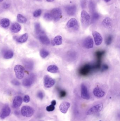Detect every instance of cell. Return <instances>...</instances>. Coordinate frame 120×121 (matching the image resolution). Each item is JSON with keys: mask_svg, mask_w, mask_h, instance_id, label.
Wrapping results in <instances>:
<instances>
[{"mask_svg": "<svg viewBox=\"0 0 120 121\" xmlns=\"http://www.w3.org/2000/svg\"><path fill=\"white\" fill-rule=\"evenodd\" d=\"M20 25L17 23H15L11 25L10 27L11 31L14 33H17L21 30Z\"/></svg>", "mask_w": 120, "mask_h": 121, "instance_id": "44dd1931", "label": "cell"}, {"mask_svg": "<svg viewBox=\"0 0 120 121\" xmlns=\"http://www.w3.org/2000/svg\"><path fill=\"white\" fill-rule=\"evenodd\" d=\"M13 56V52L11 50L8 49L4 50L3 52V56L4 59H11Z\"/></svg>", "mask_w": 120, "mask_h": 121, "instance_id": "ffe728a7", "label": "cell"}, {"mask_svg": "<svg viewBox=\"0 0 120 121\" xmlns=\"http://www.w3.org/2000/svg\"><path fill=\"white\" fill-rule=\"evenodd\" d=\"M104 0L105 1L106 3H108V2L110 1L111 0Z\"/></svg>", "mask_w": 120, "mask_h": 121, "instance_id": "bcb514c9", "label": "cell"}, {"mask_svg": "<svg viewBox=\"0 0 120 121\" xmlns=\"http://www.w3.org/2000/svg\"><path fill=\"white\" fill-rule=\"evenodd\" d=\"M93 41L92 37L91 36L87 37L84 40L83 45L86 49H89L93 48Z\"/></svg>", "mask_w": 120, "mask_h": 121, "instance_id": "8fae6325", "label": "cell"}, {"mask_svg": "<svg viewBox=\"0 0 120 121\" xmlns=\"http://www.w3.org/2000/svg\"><path fill=\"white\" fill-rule=\"evenodd\" d=\"M65 9L67 14L70 16L74 15L77 12V6L75 5L67 6Z\"/></svg>", "mask_w": 120, "mask_h": 121, "instance_id": "5bb4252c", "label": "cell"}, {"mask_svg": "<svg viewBox=\"0 0 120 121\" xmlns=\"http://www.w3.org/2000/svg\"><path fill=\"white\" fill-rule=\"evenodd\" d=\"M66 25L68 28H74L75 30H77L79 27L78 22L75 18H72L69 20Z\"/></svg>", "mask_w": 120, "mask_h": 121, "instance_id": "4fadbf2b", "label": "cell"}, {"mask_svg": "<svg viewBox=\"0 0 120 121\" xmlns=\"http://www.w3.org/2000/svg\"><path fill=\"white\" fill-rule=\"evenodd\" d=\"M39 37L40 42L43 44L48 45L50 44V39L45 35V33H43L41 35H39Z\"/></svg>", "mask_w": 120, "mask_h": 121, "instance_id": "2e32d148", "label": "cell"}, {"mask_svg": "<svg viewBox=\"0 0 120 121\" xmlns=\"http://www.w3.org/2000/svg\"><path fill=\"white\" fill-rule=\"evenodd\" d=\"M11 113V109L8 105L3 107L0 112V118L2 119H4L9 116Z\"/></svg>", "mask_w": 120, "mask_h": 121, "instance_id": "30bf717a", "label": "cell"}, {"mask_svg": "<svg viewBox=\"0 0 120 121\" xmlns=\"http://www.w3.org/2000/svg\"><path fill=\"white\" fill-rule=\"evenodd\" d=\"M50 13L53 19L56 22L58 21L62 16V11L59 8L54 9L51 11Z\"/></svg>", "mask_w": 120, "mask_h": 121, "instance_id": "8992f818", "label": "cell"}, {"mask_svg": "<svg viewBox=\"0 0 120 121\" xmlns=\"http://www.w3.org/2000/svg\"><path fill=\"white\" fill-rule=\"evenodd\" d=\"M48 2H51L53 1L54 0H46Z\"/></svg>", "mask_w": 120, "mask_h": 121, "instance_id": "f6af8a7d", "label": "cell"}, {"mask_svg": "<svg viewBox=\"0 0 120 121\" xmlns=\"http://www.w3.org/2000/svg\"><path fill=\"white\" fill-rule=\"evenodd\" d=\"M36 76L35 75L31 74L23 80L22 82L23 85L26 87L30 86L34 82Z\"/></svg>", "mask_w": 120, "mask_h": 121, "instance_id": "5b68a950", "label": "cell"}, {"mask_svg": "<svg viewBox=\"0 0 120 121\" xmlns=\"http://www.w3.org/2000/svg\"><path fill=\"white\" fill-rule=\"evenodd\" d=\"M67 95V93L65 90H60L59 91V95L60 98H62L65 97Z\"/></svg>", "mask_w": 120, "mask_h": 121, "instance_id": "d590c367", "label": "cell"}, {"mask_svg": "<svg viewBox=\"0 0 120 121\" xmlns=\"http://www.w3.org/2000/svg\"><path fill=\"white\" fill-rule=\"evenodd\" d=\"M93 93L95 96L98 98H101L104 96L105 92L102 89L99 87L94 88L93 91Z\"/></svg>", "mask_w": 120, "mask_h": 121, "instance_id": "ac0fdd59", "label": "cell"}, {"mask_svg": "<svg viewBox=\"0 0 120 121\" xmlns=\"http://www.w3.org/2000/svg\"><path fill=\"white\" fill-rule=\"evenodd\" d=\"M92 34L96 45L99 46L103 42V38L101 34L97 31L93 32Z\"/></svg>", "mask_w": 120, "mask_h": 121, "instance_id": "7c38bea8", "label": "cell"}, {"mask_svg": "<svg viewBox=\"0 0 120 121\" xmlns=\"http://www.w3.org/2000/svg\"><path fill=\"white\" fill-rule=\"evenodd\" d=\"M93 70H94L93 65L86 64L80 68L79 70V73L80 75L86 76Z\"/></svg>", "mask_w": 120, "mask_h": 121, "instance_id": "7a4b0ae2", "label": "cell"}, {"mask_svg": "<svg viewBox=\"0 0 120 121\" xmlns=\"http://www.w3.org/2000/svg\"><path fill=\"white\" fill-rule=\"evenodd\" d=\"M10 21L8 18H3L0 21V25L3 27L5 28L8 27L10 25Z\"/></svg>", "mask_w": 120, "mask_h": 121, "instance_id": "cb8c5ba5", "label": "cell"}, {"mask_svg": "<svg viewBox=\"0 0 120 121\" xmlns=\"http://www.w3.org/2000/svg\"><path fill=\"white\" fill-rule=\"evenodd\" d=\"M81 4L82 8H85L86 5V0H82L81 1Z\"/></svg>", "mask_w": 120, "mask_h": 121, "instance_id": "60d3db41", "label": "cell"}, {"mask_svg": "<svg viewBox=\"0 0 120 121\" xmlns=\"http://www.w3.org/2000/svg\"><path fill=\"white\" fill-rule=\"evenodd\" d=\"M103 105L102 104H99L94 106L90 109L86 113L87 115H92L96 113L100 112L103 108Z\"/></svg>", "mask_w": 120, "mask_h": 121, "instance_id": "52a82bcc", "label": "cell"}, {"mask_svg": "<svg viewBox=\"0 0 120 121\" xmlns=\"http://www.w3.org/2000/svg\"><path fill=\"white\" fill-rule=\"evenodd\" d=\"M12 82V83L13 84L15 85H17V86H18V85H19L20 84V82H19L18 81H17V80H13Z\"/></svg>", "mask_w": 120, "mask_h": 121, "instance_id": "b9f144b4", "label": "cell"}, {"mask_svg": "<svg viewBox=\"0 0 120 121\" xmlns=\"http://www.w3.org/2000/svg\"><path fill=\"white\" fill-rule=\"evenodd\" d=\"M42 10L41 9H39L38 10H36L33 13V16L35 17H37L41 15L42 13Z\"/></svg>", "mask_w": 120, "mask_h": 121, "instance_id": "e575fe53", "label": "cell"}, {"mask_svg": "<svg viewBox=\"0 0 120 121\" xmlns=\"http://www.w3.org/2000/svg\"><path fill=\"white\" fill-rule=\"evenodd\" d=\"M55 82L53 79L48 75H45L44 78V84L45 87L50 88L55 84Z\"/></svg>", "mask_w": 120, "mask_h": 121, "instance_id": "ba28073f", "label": "cell"}, {"mask_svg": "<svg viewBox=\"0 0 120 121\" xmlns=\"http://www.w3.org/2000/svg\"></svg>", "mask_w": 120, "mask_h": 121, "instance_id": "681fc988", "label": "cell"}, {"mask_svg": "<svg viewBox=\"0 0 120 121\" xmlns=\"http://www.w3.org/2000/svg\"><path fill=\"white\" fill-rule=\"evenodd\" d=\"M44 18L45 20L48 21H50L53 19V17L50 13H45L44 16Z\"/></svg>", "mask_w": 120, "mask_h": 121, "instance_id": "836d02e7", "label": "cell"}, {"mask_svg": "<svg viewBox=\"0 0 120 121\" xmlns=\"http://www.w3.org/2000/svg\"><path fill=\"white\" fill-rule=\"evenodd\" d=\"M47 70L51 73H57L59 72L58 68L55 65H49L47 68Z\"/></svg>", "mask_w": 120, "mask_h": 121, "instance_id": "603a6c76", "label": "cell"}, {"mask_svg": "<svg viewBox=\"0 0 120 121\" xmlns=\"http://www.w3.org/2000/svg\"></svg>", "mask_w": 120, "mask_h": 121, "instance_id": "f907efd6", "label": "cell"}, {"mask_svg": "<svg viewBox=\"0 0 120 121\" xmlns=\"http://www.w3.org/2000/svg\"></svg>", "mask_w": 120, "mask_h": 121, "instance_id": "c3c4849f", "label": "cell"}, {"mask_svg": "<svg viewBox=\"0 0 120 121\" xmlns=\"http://www.w3.org/2000/svg\"><path fill=\"white\" fill-rule=\"evenodd\" d=\"M81 21L82 25L84 28H87L90 24L91 21V17L89 14L85 10L81 13Z\"/></svg>", "mask_w": 120, "mask_h": 121, "instance_id": "6da1fadb", "label": "cell"}, {"mask_svg": "<svg viewBox=\"0 0 120 121\" xmlns=\"http://www.w3.org/2000/svg\"><path fill=\"white\" fill-rule=\"evenodd\" d=\"M25 67L28 70H31L33 68V63L31 61L27 60L25 61L24 63Z\"/></svg>", "mask_w": 120, "mask_h": 121, "instance_id": "83f0119b", "label": "cell"}, {"mask_svg": "<svg viewBox=\"0 0 120 121\" xmlns=\"http://www.w3.org/2000/svg\"><path fill=\"white\" fill-rule=\"evenodd\" d=\"M102 24L104 27L106 28H111L112 26V20L110 18L107 17L103 20Z\"/></svg>", "mask_w": 120, "mask_h": 121, "instance_id": "d6986e66", "label": "cell"}, {"mask_svg": "<svg viewBox=\"0 0 120 121\" xmlns=\"http://www.w3.org/2000/svg\"><path fill=\"white\" fill-rule=\"evenodd\" d=\"M70 106V104L67 102H62L59 107L60 111L63 113L66 114L67 112L68 109Z\"/></svg>", "mask_w": 120, "mask_h": 121, "instance_id": "9a60e30c", "label": "cell"}, {"mask_svg": "<svg viewBox=\"0 0 120 121\" xmlns=\"http://www.w3.org/2000/svg\"><path fill=\"white\" fill-rule=\"evenodd\" d=\"M100 17V15L97 13L94 12L92 13V17L91 21L92 23L95 22L97 21Z\"/></svg>", "mask_w": 120, "mask_h": 121, "instance_id": "f546056e", "label": "cell"}, {"mask_svg": "<svg viewBox=\"0 0 120 121\" xmlns=\"http://www.w3.org/2000/svg\"><path fill=\"white\" fill-rule=\"evenodd\" d=\"M89 8L90 11L93 13L95 11V6L94 3L92 1H90L89 4Z\"/></svg>", "mask_w": 120, "mask_h": 121, "instance_id": "d6a6232c", "label": "cell"}, {"mask_svg": "<svg viewBox=\"0 0 120 121\" xmlns=\"http://www.w3.org/2000/svg\"><path fill=\"white\" fill-rule=\"evenodd\" d=\"M22 102V98L20 96H17L13 99V106L15 108H18L21 106Z\"/></svg>", "mask_w": 120, "mask_h": 121, "instance_id": "e0dca14e", "label": "cell"}, {"mask_svg": "<svg viewBox=\"0 0 120 121\" xmlns=\"http://www.w3.org/2000/svg\"><path fill=\"white\" fill-rule=\"evenodd\" d=\"M23 101L25 103H28L30 101V97L28 95H25L23 98Z\"/></svg>", "mask_w": 120, "mask_h": 121, "instance_id": "74e56055", "label": "cell"}, {"mask_svg": "<svg viewBox=\"0 0 120 121\" xmlns=\"http://www.w3.org/2000/svg\"><path fill=\"white\" fill-rule=\"evenodd\" d=\"M55 109V106H53V105H52V104H51V105L47 106L46 107V111H47L52 112L54 111Z\"/></svg>", "mask_w": 120, "mask_h": 121, "instance_id": "8d00e7d4", "label": "cell"}, {"mask_svg": "<svg viewBox=\"0 0 120 121\" xmlns=\"http://www.w3.org/2000/svg\"><path fill=\"white\" fill-rule=\"evenodd\" d=\"M105 51H98L95 53V55L97 59V60H101L103 57L105 55Z\"/></svg>", "mask_w": 120, "mask_h": 121, "instance_id": "4316f807", "label": "cell"}, {"mask_svg": "<svg viewBox=\"0 0 120 121\" xmlns=\"http://www.w3.org/2000/svg\"><path fill=\"white\" fill-rule=\"evenodd\" d=\"M108 68H109V67L108 65L106 64H104L101 67V71L103 72L106 71L108 69Z\"/></svg>", "mask_w": 120, "mask_h": 121, "instance_id": "f35d334b", "label": "cell"}, {"mask_svg": "<svg viewBox=\"0 0 120 121\" xmlns=\"http://www.w3.org/2000/svg\"><path fill=\"white\" fill-rule=\"evenodd\" d=\"M14 71L16 77L18 79L23 78L24 76V68L22 65H17L14 67Z\"/></svg>", "mask_w": 120, "mask_h": 121, "instance_id": "277c9868", "label": "cell"}, {"mask_svg": "<svg viewBox=\"0 0 120 121\" xmlns=\"http://www.w3.org/2000/svg\"><path fill=\"white\" fill-rule=\"evenodd\" d=\"M4 0H0V2H1V1H3Z\"/></svg>", "mask_w": 120, "mask_h": 121, "instance_id": "7dc6e473", "label": "cell"}, {"mask_svg": "<svg viewBox=\"0 0 120 121\" xmlns=\"http://www.w3.org/2000/svg\"><path fill=\"white\" fill-rule=\"evenodd\" d=\"M54 42L56 45H60L62 43V38L61 36L57 35L54 39Z\"/></svg>", "mask_w": 120, "mask_h": 121, "instance_id": "484cf974", "label": "cell"}, {"mask_svg": "<svg viewBox=\"0 0 120 121\" xmlns=\"http://www.w3.org/2000/svg\"><path fill=\"white\" fill-rule=\"evenodd\" d=\"M56 104V101L55 100H53L51 102V104L53 105V106H55Z\"/></svg>", "mask_w": 120, "mask_h": 121, "instance_id": "ee69618b", "label": "cell"}, {"mask_svg": "<svg viewBox=\"0 0 120 121\" xmlns=\"http://www.w3.org/2000/svg\"><path fill=\"white\" fill-rule=\"evenodd\" d=\"M34 110L31 107L25 106L22 107L21 109V113L25 117H31L34 114Z\"/></svg>", "mask_w": 120, "mask_h": 121, "instance_id": "3957f363", "label": "cell"}, {"mask_svg": "<svg viewBox=\"0 0 120 121\" xmlns=\"http://www.w3.org/2000/svg\"><path fill=\"white\" fill-rule=\"evenodd\" d=\"M18 21L21 23H25L27 22V19L24 16L20 14H19L17 15Z\"/></svg>", "mask_w": 120, "mask_h": 121, "instance_id": "f1b7e54d", "label": "cell"}, {"mask_svg": "<svg viewBox=\"0 0 120 121\" xmlns=\"http://www.w3.org/2000/svg\"><path fill=\"white\" fill-rule=\"evenodd\" d=\"M113 37L112 35H109L108 36H107V37L106 38L105 42L106 44L107 45H109L112 43V42Z\"/></svg>", "mask_w": 120, "mask_h": 121, "instance_id": "1f68e13d", "label": "cell"}, {"mask_svg": "<svg viewBox=\"0 0 120 121\" xmlns=\"http://www.w3.org/2000/svg\"><path fill=\"white\" fill-rule=\"evenodd\" d=\"M49 52L46 50L42 49L40 51V56L42 58H45L49 55Z\"/></svg>", "mask_w": 120, "mask_h": 121, "instance_id": "4dcf8cb0", "label": "cell"}, {"mask_svg": "<svg viewBox=\"0 0 120 121\" xmlns=\"http://www.w3.org/2000/svg\"><path fill=\"white\" fill-rule=\"evenodd\" d=\"M35 31L36 34L39 35L42 33H43L44 32L42 30L41 28V26L39 23H37L35 25Z\"/></svg>", "mask_w": 120, "mask_h": 121, "instance_id": "d4e9b609", "label": "cell"}, {"mask_svg": "<svg viewBox=\"0 0 120 121\" xmlns=\"http://www.w3.org/2000/svg\"><path fill=\"white\" fill-rule=\"evenodd\" d=\"M28 38V35L27 33H25L21 35L20 37L17 38L16 39V41L19 43H24L27 41Z\"/></svg>", "mask_w": 120, "mask_h": 121, "instance_id": "7402d4cb", "label": "cell"}, {"mask_svg": "<svg viewBox=\"0 0 120 121\" xmlns=\"http://www.w3.org/2000/svg\"><path fill=\"white\" fill-rule=\"evenodd\" d=\"M4 8L5 9H7L9 7V5L8 4L5 3L4 4Z\"/></svg>", "mask_w": 120, "mask_h": 121, "instance_id": "7bdbcfd3", "label": "cell"}, {"mask_svg": "<svg viewBox=\"0 0 120 121\" xmlns=\"http://www.w3.org/2000/svg\"><path fill=\"white\" fill-rule=\"evenodd\" d=\"M81 96L82 99L89 100L90 99V95L88 91L87 87L84 84L81 85Z\"/></svg>", "mask_w": 120, "mask_h": 121, "instance_id": "9c48e42d", "label": "cell"}, {"mask_svg": "<svg viewBox=\"0 0 120 121\" xmlns=\"http://www.w3.org/2000/svg\"><path fill=\"white\" fill-rule=\"evenodd\" d=\"M37 96L40 99H42L44 97V95L42 91H39L37 94Z\"/></svg>", "mask_w": 120, "mask_h": 121, "instance_id": "ab89813d", "label": "cell"}]
</instances>
